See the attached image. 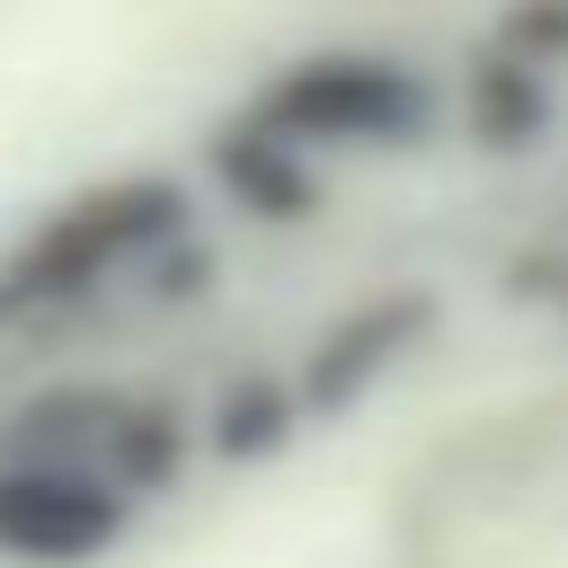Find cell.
<instances>
[{
    "label": "cell",
    "mask_w": 568,
    "mask_h": 568,
    "mask_svg": "<svg viewBox=\"0 0 568 568\" xmlns=\"http://www.w3.org/2000/svg\"><path fill=\"white\" fill-rule=\"evenodd\" d=\"M204 178H213V195L231 204V213H248V222H311L320 204H328V178H320V160L311 151H293L284 133H266V124H248V115H231L213 142H204Z\"/></svg>",
    "instance_id": "8992f818"
},
{
    "label": "cell",
    "mask_w": 568,
    "mask_h": 568,
    "mask_svg": "<svg viewBox=\"0 0 568 568\" xmlns=\"http://www.w3.org/2000/svg\"><path fill=\"white\" fill-rule=\"evenodd\" d=\"M240 115L284 133L311 160H328V151H417L453 124L444 80L408 53H311V62L275 71Z\"/></svg>",
    "instance_id": "3957f363"
},
{
    "label": "cell",
    "mask_w": 568,
    "mask_h": 568,
    "mask_svg": "<svg viewBox=\"0 0 568 568\" xmlns=\"http://www.w3.org/2000/svg\"><path fill=\"white\" fill-rule=\"evenodd\" d=\"M293 435H302V399H293L284 373H231V382L204 399V417H195V453L222 462V470H257V462H275Z\"/></svg>",
    "instance_id": "ba28073f"
},
{
    "label": "cell",
    "mask_w": 568,
    "mask_h": 568,
    "mask_svg": "<svg viewBox=\"0 0 568 568\" xmlns=\"http://www.w3.org/2000/svg\"><path fill=\"white\" fill-rule=\"evenodd\" d=\"M142 524V506L71 462H36V453H0V559L9 568H89L106 550H124V532Z\"/></svg>",
    "instance_id": "277c9868"
},
{
    "label": "cell",
    "mask_w": 568,
    "mask_h": 568,
    "mask_svg": "<svg viewBox=\"0 0 568 568\" xmlns=\"http://www.w3.org/2000/svg\"><path fill=\"white\" fill-rule=\"evenodd\" d=\"M178 231H195V195L169 169H124V178H98V186L62 195L44 222H27L0 248V328L9 320H80V311H98Z\"/></svg>",
    "instance_id": "6da1fadb"
},
{
    "label": "cell",
    "mask_w": 568,
    "mask_h": 568,
    "mask_svg": "<svg viewBox=\"0 0 568 568\" xmlns=\"http://www.w3.org/2000/svg\"><path fill=\"white\" fill-rule=\"evenodd\" d=\"M444 115H453L479 151H532V142L559 124L550 62H532V53H515V44H488V53L444 89Z\"/></svg>",
    "instance_id": "52a82bcc"
},
{
    "label": "cell",
    "mask_w": 568,
    "mask_h": 568,
    "mask_svg": "<svg viewBox=\"0 0 568 568\" xmlns=\"http://www.w3.org/2000/svg\"><path fill=\"white\" fill-rule=\"evenodd\" d=\"M435 293H417V284H399V293H364L355 311H337L320 337H311V355L284 373L293 382V399H302V426L311 417H346V408H364L373 390H390V373L435 337Z\"/></svg>",
    "instance_id": "5b68a950"
},
{
    "label": "cell",
    "mask_w": 568,
    "mask_h": 568,
    "mask_svg": "<svg viewBox=\"0 0 568 568\" xmlns=\"http://www.w3.org/2000/svg\"><path fill=\"white\" fill-rule=\"evenodd\" d=\"M0 453L71 462V470L124 488L133 506H151L160 488L186 479L195 417L169 390H142V382H44L0 417Z\"/></svg>",
    "instance_id": "7a4b0ae2"
}]
</instances>
